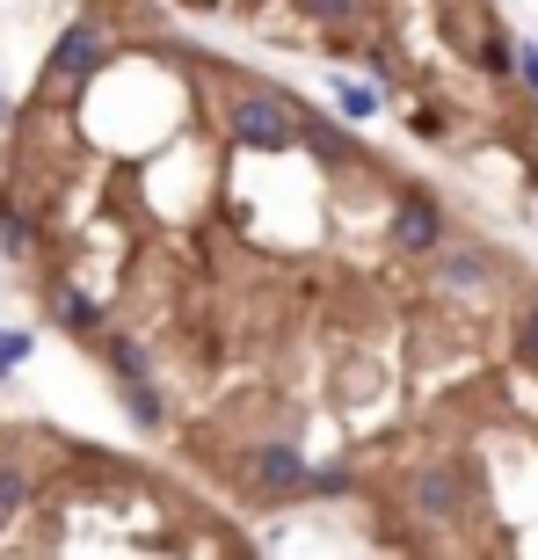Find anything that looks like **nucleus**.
Here are the masks:
<instances>
[{
    "label": "nucleus",
    "mask_w": 538,
    "mask_h": 560,
    "mask_svg": "<svg viewBox=\"0 0 538 560\" xmlns=\"http://www.w3.org/2000/svg\"><path fill=\"white\" fill-rule=\"evenodd\" d=\"M219 125H226V139L241 145V153H291V145H299V95L241 73L233 95L219 103Z\"/></svg>",
    "instance_id": "f257e3e1"
},
{
    "label": "nucleus",
    "mask_w": 538,
    "mask_h": 560,
    "mask_svg": "<svg viewBox=\"0 0 538 560\" xmlns=\"http://www.w3.org/2000/svg\"><path fill=\"white\" fill-rule=\"evenodd\" d=\"M306 474H313V458L299 452V436H255V444L233 452V488L248 502H262V510L306 502Z\"/></svg>",
    "instance_id": "f03ea898"
},
{
    "label": "nucleus",
    "mask_w": 538,
    "mask_h": 560,
    "mask_svg": "<svg viewBox=\"0 0 538 560\" xmlns=\"http://www.w3.org/2000/svg\"><path fill=\"white\" fill-rule=\"evenodd\" d=\"M109 59H117V30H109V15H73L59 30V44H51V59H44L37 103H59V95L87 88L95 73H109Z\"/></svg>",
    "instance_id": "7ed1b4c3"
},
{
    "label": "nucleus",
    "mask_w": 538,
    "mask_h": 560,
    "mask_svg": "<svg viewBox=\"0 0 538 560\" xmlns=\"http://www.w3.org/2000/svg\"><path fill=\"white\" fill-rule=\"evenodd\" d=\"M400 495H408L414 524H458L466 502H473V488H466V466H458V458H414L408 480H400Z\"/></svg>",
    "instance_id": "20e7f679"
},
{
    "label": "nucleus",
    "mask_w": 538,
    "mask_h": 560,
    "mask_svg": "<svg viewBox=\"0 0 538 560\" xmlns=\"http://www.w3.org/2000/svg\"><path fill=\"white\" fill-rule=\"evenodd\" d=\"M386 241H394L400 255H436L444 241H452V219H444V205H436L430 189H394V211H386Z\"/></svg>",
    "instance_id": "39448f33"
},
{
    "label": "nucleus",
    "mask_w": 538,
    "mask_h": 560,
    "mask_svg": "<svg viewBox=\"0 0 538 560\" xmlns=\"http://www.w3.org/2000/svg\"><path fill=\"white\" fill-rule=\"evenodd\" d=\"M430 262V284L452 291V299H466V291H488L495 284V255L480 248V241H444L436 255H422Z\"/></svg>",
    "instance_id": "423d86ee"
},
{
    "label": "nucleus",
    "mask_w": 538,
    "mask_h": 560,
    "mask_svg": "<svg viewBox=\"0 0 538 560\" xmlns=\"http://www.w3.org/2000/svg\"><path fill=\"white\" fill-rule=\"evenodd\" d=\"M299 145H306L320 167H378L372 153L350 139V131L335 125V117H320V109H306V103H299Z\"/></svg>",
    "instance_id": "0eeeda50"
},
{
    "label": "nucleus",
    "mask_w": 538,
    "mask_h": 560,
    "mask_svg": "<svg viewBox=\"0 0 538 560\" xmlns=\"http://www.w3.org/2000/svg\"><path fill=\"white\" fill-rule=\"evenodd\" d=\"M44 313H51L66 335H95V328L109 320L103 299H95L87 284H73V277H51V291H44Z\"/></svg>",
    "instance_id": "6e6552de"
},
{
    "label": "nucleus",
    "mask_w": 538,
    "mask_h": 560,
    "mask_svg": "<svg viewBox=\"0 0 538 560\" xmlns=\"http://www.w3.org/2000/svg\"><path fill=\"white\" fill-rule=\"evenodd\" d=\"M44 241H51V233L37 226V211L22 205L15 189H0V255H8V262H37Z\"/></svg>",
    "instance_id": "1a4fd4ad"
},
{
    "label": "nucleus",
    "mask_w": 538,
    "mask_h": 560,
    "mask_svg": "<svg viewBox=\"0 0 538 560\" xmlns=\"http://www.w3.org/2000/svg\"><path fill=\"white\" fill-rule=\"evenodd\" d=\"M117 386H125L131 430H145V436H167V430H175V408H167V386H161V378H117Z\"/></svg>",
    "instance_id": "9d476101"
},
{
    "label": "nucleus",
    "mask_w": 538,
    "mask_h": 560,
    "mask_svg": "<svg viewBox=\"0 0 538 560\" xmlns=\"http://www.w3.org/2000/svg\"><path fill=\"white\" fill-rule=\"evenodd\" d=\"M87 342L103 350V364H109L117 378H153V350H145L139 335H125V328H95Z\"/></svg>",
    "instance_id": "9b49d317"
},
{
    "label": "nucleus",
    "mask_w": 538,
    "mask_h": 560,
    "mask_svg": "<svg viewBox=\"0 0 538 560\" xmlns=\"http://www.w3.org/2000/svg\"><path fill=\"white\" fill-rule=\"evenodd\" d=\"M30 502H37V474H30V458L0 452V539H8V524H15Z\"/></svg>",
    "instance_id": "f8f14e48"
},
{
    "label": "nucleus",
    "mask_w": 538,
    "mask_h": 560,
    "mask_svg": "<svg viewBox=\"0 0 538 560\" xmlns=\"http://www.w3.org/2000/svg\"><path fill=\"white\" fill-rule=\"evenodd\" d=\"M291 15L328 30V37H350L356 22H364V0H291Z\"/></svg>",
    "instance_id": "ddd939ff"
},
{
    "label": "nucleus",
    "mask_w": 538,
    "mask_h": 560,
    "mask_svg": "<svg viewBox=\"0 0 538 560\" xmlns=\"http://www.w3.org/2000/svg\"><path fill=\"white\" fill-rule=\"evenodd\" d=\"M335 109H342L350 125H364V117H378V109H386V95H378V81H356V73H335Z\"/></svg>",
    "instance_id": "4468645a"
},
{
    "label": "nucleus",
    "mask_w": 538,
    "mask_h": 560,
    "mask_svg": "<svg viewBox=\"0 0 538 560\" xmlns=\"http://www.w3.org/2000/svg\"><path fill=\"white\" fill-rule=\"evenodd\" d=\"M350 488H356L350 458H335V466H313V474H306V502H335V495H350Z\"/></svg>",
    "instance_id": "2eb2a0df"
},
{
    "label": "nucleus",
    "mask_w": 538,
    "mask_h": 560,
    "mask_svg": "<svg viewBox=\"0 0 538 560\" xmlns=\"http://www.w3.org/2000/svg\"><path fill=\"white\" fill-rule=\"evenodd\" d=\"M510 51H517V44L502 37V30H480V44H473V66H480V73H495V81H502V73H510Z\"/></svg>",
    "instance_id": "dca6fc26"
},
{
    "label": "nucleus",
    "mask_w": 538,
    "mask_h": 560,
    "mask_svg": "<svg viewBox=\"0 0 538 560\" xmlns=\"http://www.w3.org/2000/svg\"><path fill=\"white\" fill-rule=\"evenodd\" d=\"M30 350H37V335H30V328H0V378L22 372V364H30Z\"/></svg>",
    "instance_id": "f3484780"
},
{
    "label": "nucleus",
    "mask_w": 538,
    "mask_h": 560,
    "mask_svg": "<svg viewBox=\"0 0 538 560\" xmlns=\"http://www.w3.org/2000/svg\"><path fill=\"white\" fill-rule=\"evenodd\" d=\"M408 131L414 139H452V117L444 109H408Z\"/></svg>",
    "instance_id": "a211bd4d"
},
{
    "label": "nucleus",
    "mask_w": 538,
    "mask_h": 560,
    "mask_svg": "<svg viewBox=\"0 0 538 560\" xmlns=\"http://www.w3.org/2000/svg\"><path fill=\"white\" fill-rule=\"evenodd\" d=\"M510 73H517V81L538 95V44H517V51H510Z\"/></svg>",
    "instance_id": "6ab92c4d"
},
{
    "label": "nucleus",
    "mask_w": 538,
    "mask_h": 560,
    "mask_svg": "<svg viewBox=\"0 0 538 560\" xmlns=\"http://www.w3.org/2000/svg\"><path fill=\"white\" fill-rule=\"evenodd\" d=\"M517 335H524V357H538V299H531V313H524V328H517Z\"/></svg>",
    "instance_id": "aec40b11"
},
{
    "label": "nucleus",
    "mask_w": 538,
    "mask_h": 560,
    "mask_svg": "<svg viewBox=\"0 0 538 560\" xmlns=\"http://www.w3.org/2000/svg\"><path fill=\"white\" fill-rule=\"evenodd\" d=\"M8 117H15V103H8V95H0V125H8Z\"/></svg>",
    "instance_id": "412c9836"
}]
</instances>
